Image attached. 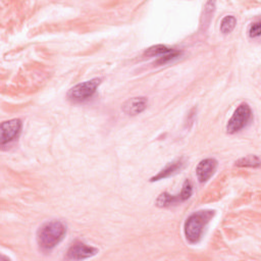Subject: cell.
Segmentation results:
<instances>
[{"mask_svg":"<svg viewBox=\"0 0 261 261\" xmlns=\"http://www.w3.org/2000/svg\"><path fill=\"white\" fill-rule=\"evenodd\" d=\"M66 233L65 225L58 220L44 223L37 232V241L43 250H51L57 246Z\"/></svg>","mask_w":261,"mask_h":261,"instance_id":"1","label":"cell"},{"mask_svg":"<svg viewBox=\"0 0 261 261\" xmlns=\"http://www.w3.org/2000/svg\"><path fill=\"white\" fill-rule=\"evenodd\" d=\"M214 215V211L212 210H200L191 214L184 226L185 234L187 240L192 243H198L204 232V229L208 222Z\"/></svg>","mask_w":261,"mask_h":261,"instance_id":"2","label":"cell"},{"mask_svg":"<svg viewBox=\"0 0 261 261\" xmlns=\"http://www.w3.org/2000/svg\"><path fill=\"white\" fill-rule=\"evenodd\" d=\"M252 110L247 103H241L233 111L230 119L226 124V132L228 134H236L244 128L250 121Z\"/></svg>","mask_w":261,"mask_h":261,"instance_id":"3","label":"cell"},{"mask_svg":"<svg viewBox=\"0 0 261 261\" xmlns=\"http://www.w3.org/2000/svg\"><path fill=\"white\" fill-rule=\"evenodd\" d=\"M100 83H101V79H97V77L92 79L90 81H86L84 83H80L69 90L67 97L69 100L74 102L85 101L91 98L95 94Z\"/></svg>","mask_w":261,"mask_h":261,"instance_id":"4","label":"cell"},{"mask_svg":"<svg viewBox=\"0 0 261 261\" xmlns=\"http://www.w3.org/2000/svg\"><path fill=\"white\" fill-rule=\"evenodd\" d=\"M21 129V121L13 118L1 123V145L11 142L15 139Z\"/></svg>","mask_w":261,"mask_h":261,"instance_id":"5","label":"cell"},{"mask_svg":"<svg viewBox=\"0 0 261 261\" xmlns=\"http://www.w3.org/2000/svg\"><path fill=\"white\" fill-rule=\"evenodd\" d=\"M98 250L94 247L88 246L84 243H75L73 244L67 251L66 258L73 259V260H81L86 259L94 256Z\"/></svg>","mask_w":261,"mask_h":261,"instance_id":"6","label":"cell"},{"mask_svg":"<svg viewBox=\"0 0 261 261\" xmlns=\"http://www.w3.org/2000/svg\"><path fill=\"white\" fill-rule=\"evenodd\" d=\"M217 167V161L214 158H206L199 162L196 173L200 182L207 181L215 172Z\"/></svg>","mask_w":261,"mask_h":261,"instance_id":"7","label":"cell"},{"mask_svg":"<svg viewBox=\"0 0 261 261\" xmlns=\"http://www.w3.org/2000/svg\"><path fill=\"white\" fill-rule=\"evenodd\" d=\"M147 104L148 100L145 97H134L122 105V109L128 115H137L146 109Z\"/></svg>","mask_w":261,"mask_h":261,"instance_id":"8","label":"cell"},{"mask_svg":"<svg viewBox=\"0 0 261 261\" xmlns=\"http://www.w3.org/2000/svg\"><path fill=\"white\" fill-rule=\"evenodd\" d=\"M184 159L182 158H178L172 162H169L163 169H161L155 176H153L151 178V181H156V180H160L163 178H166L170 175L175 174L176 172H178L182 167H184Z\"/></svg>","mask_w":261,"mask_h":261,"instance_id":"9","label":"cell"},{"mask_svg":"<svg viewBox=\"0 0 261 261\" xmlns=\"http://www.w3.org/2000/svg\"><path fill=\"white\" fill-rule=\"evenodd\" d=\"M178 202H182L179 194L177 195H170L168 193H162L159 195V197L156 200V204L159 207H166L173 204H176Z\"/></svg>","mask_w":261,"mask_h":261,"instance_id":"10","label":"cell"},{"mask_svg":"<svg viewBox=\"0 0 261 261\" xmlns=\"http://www.w3.org/2000/svg\"><path fill=\"white\" fill-rule=\"evenodd\" d=\"M173 49L172 48H169L165 45H155V46H152L150 48H148L145 52H144V56H147V57H160L164 54H167L169 52H171Z\"/></svg>","mask_w":261,"mask_h":261,"instance_id":"11","label":"cell"},{"mask_svg":"<svg viewBox=\"0 0 261 261\" xmlns=\"http://www.w3.org/2000/svg\"><path fill=\"white\" fill-rule=\"evenodd\" d=\"M237 23V19L233 15H225L220 23V31L222 34L226 35L232 32Z\"/></svg>","mask_w":261,"mask_h":261,"instance_id":"12","label":"cell"},{"mask_svg":"<svg viewBox=\"0 0 261 261\" xmlns=\"http://www.w3.org/2000/svg\"><path fill=\"white\" fill-rule=\"evenodd\" d=\"M259 164H260V160H259V157L256 155H248L236 162V165L246 166V167H258Z\"/></svg>","mask_w":261,"mask_h":261,"instance_id":"13","label":"cell"},{"mask_svg":"<svg viewBox=\"0 0 261 261\" xmlns=\"http://www.w3.org/2000/svg\"><path fill=\"white\" fill-rule=\"evenodd\" d=\"M180 53H181L180 51L173 49L171 52H169V53H167V54H164V55L158 57V58L156 59V61L154 62V64H156V65H163V64H165V63H167V62H169V61H171V60L177 58V57L180 55Z\"/></svg>","mask_w":261,"mask_h":261,"instance_id":"14","label":"cell"},{"mask_svg":"<svg viewBox=\"0 0 261 261\" xmlns=\"http://www.w3.org/2000/svg\"><path fill=\"white\" fill-rule=\"evenodd\" d=\"M249 36L251 38H258L260 36V21H254L249 28Z\"/></svg>","mask_w":261,"mask_h":261,"instance_id":"15","label":"cell"}]
</instances>
